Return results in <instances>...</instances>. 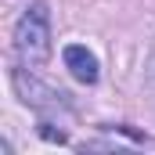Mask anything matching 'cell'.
Segmentation results:
<instances>
[{
  "mask_svg": "<svg viewBox=\"0 0 155 155\" xmlns=\"http://www.w3.org/2000/svg\"><path fill=\"white\" fill-rule=\"evenodd\" d=\"M148 87L155 90V51H152V61H148Z\"/></svg>",
  "mask_w": 155,
  "mask_h": 155,
  "instance_id": "5b68a950",
  "label": "cell"
},
{
  "mask_svg": "<svg viewBox=\"0 0 155 155\" xmlns=\"http://www.w3.org/2000/svg\"><path fill=\"white\" fill-rule=\"evenodd\" d=\"M11 79H15V90H18V97H22L29 108H36V112L69 108V94H65V90H54V87L40 83V79H36V76H29L25 69H15V72H11Z\"/></svg>",
  "mask_w": 155,
  "mask_h": 155,
  "instance_id": "7a4b0ae2",
  "label": "cell"
},
{
  "mask_svg": "<svg viewBox=\"0 0 155 155\" xmlns=\"http://www.w3.org/2000/svg\"><path fill=\"white\" fill-rule=\"evenodd\" d=\"M61 61H65V69H69L79 83H97V76H101L97 58H94L83 43H69V47L61 51Z\"/></svg>",
  "mask_w": 155,
  "mask_h": 155,
  "instance_id": "3957f363",
  "label": "cell"
},
{
  "mask_svg": "<svg viewBox=\"0 0 155 155\" xmlns=\"http://www.w3.org/2000/svg\"><path fill=\"white\" fill-rule=\"evenodd\" d=\"M15 54L22 65H43L51 58V11L47 4L25 7L15 25Z\"/></svg>",
  "mask_w": 155,
  "mask_h": 155,
  "instance_id": "6da1fadb",
  "label": "cell"
},
{
  "mask_svg": "<svg viewBox=\"0 0 155 155\" xmlns=\"http://www.w3.org/2000/svg\"><path fill=\"white\" fill-rule=\"evenodd\" d=\"M40 137H47V141H58V144H65V134H61V130H51V123H40Z\"/></svg>",
  "mask_w": 155,
  "mask_h": 155,
  "instance_id": "277c9868",
  "label": "cell"
}]
</instances>
